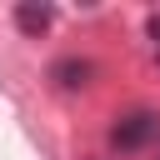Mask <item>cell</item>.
Masks as SVG:
<instances>
[{"mask_svg":"<svg viewBox=\"0 0 160 160\" xmlns=\"http://www.w3.org/2000/svg\"><path fill=\"white\" fill-rule=\"evenodd\" d=\"M105 140H110V150H115V155H140V150L160 145V110L135 105V110L115 115V120H110V130H105Z\"/></svg>","mask_w":160,"mask_h":160,"instance_id":"1","label":"cell"},{"mask_svg":"<svg viewBox=\"0 0 160 160\" xmlns=\"http://www.w3.org/2000/svg\"><path fill=\"white\" fill-rule=\"evenodd\" d=\"M90 75H95V65H90V60H80V55H65V60H55V65H50V80H55L60 90H85V85H90Z\"/></svg>","mask_w":160,"mask_h":160,"instance_id":"2","label":"cell"},{"mask_svg":"<svg viewBox=\"0 0 160 160\" xmlns=\"http://www.w3.org/2000/svg\"><path fill=\"white\" fill-rule=\"evenodd\" d=\"M15 25H20V35H30V40H40L50 25H55V5H15Z\"/></svg>","mask_w":160,"mask_h":160,"instance_id":"3","label":"cell"},{"mask_svg":"<svg viewBox=\"0 0 160 160\" xmlns=\"http://www.w3.org/2000/svg\"><path fill=\"white\" fill-rule=\"evenodd\" d=\"M145 35H150V45H155V55H160V10L145 20Z\"/></svg>","mask_w":160,"mask_h":160,"instance_id":"4","label":"cell"},{"mask_svg":"<svg viewBox=\"0 0 160 160\" xmlns=\"http://www.w3.org/2000/svg\"><path fill=\"white\" fill-rule=\"evenodd\" d=\"M155 160H160V145H155Z\"/></svg>","mask_w":160,"mask_h":160,"instance_id":"5","label":"cell"}]
</instances>
